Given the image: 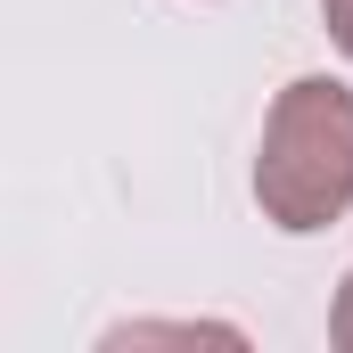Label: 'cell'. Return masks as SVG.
<instances>
[{
	"label": "cell",
	"mask_w": 353,
	"mask_h": 353,
	"mask_svg": "<svg viewBox=\"0 0 353 353\" xmlns=\"http://www.w3.org/2000/svg\"><path fill=\"white\" fill-rule=\"evenodd\" d=\"M255 205L279 239H321L353 214V83L296 74L271 90L255 140Z\"/></svg>",
	"instance_id": "1"
},
{
	"label": "cell",
	"mask_w": 353,
	"mask_h": 353,
	"mask_svg": "<svg viewBox=\"0 0 353 353\" xmlns=\"http://www.w3.org/2000/svg\"><path fill=\"white\" fill-rule=\"evenodd\" d=\"M107 353H123V345H247V329L239 321H115L107 337H99Z\"/></svg>",
	"instance_id": "2"
},
{
	"label": "cell",
	"mask_w": 353,
	"mask_h": 353,
	"mask_svg": "<svg viewBox=\"0 0 353 353\" xmlns=\"http://www.w3.org/2000/svg\"><path fill=\"white\" fill-rule=\"evenodd\" d=\"M329 345H345V353H353V271L337 279V296H329Z\"/></svg>",
	"instance_id": "3"
},
{
	"label": "cell",
	"mask_w": 353,
	"mask_h": 353,
	"mask_svg": "<svg viewBox=\"0 0 353 353\" xmlns=\"http://www.w3.org/2000/svg\"><path fill=\"white\" fill-rule=\"evenodd\" d=\"M321 25H329L337 58H353V0H321Z\"/></svg>",
	"instance_id": "4"
}]
</instances>
